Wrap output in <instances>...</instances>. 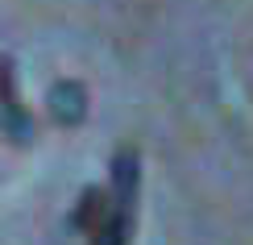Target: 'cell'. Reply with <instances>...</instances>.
<instances>
[{
	"mask_svg": "<svg viewBox=\"0 0 253 245\" xmlns=\"http://www.w3.org/2000/svg\"><path fill=\"white\" fill-rule=\"evenodd\" d=\"M0 129L13 142H29L34 137V121H29L25 104H21V92H17V62L13 58H0Z\"/></svg>",
	"mask_w": 253,
	"mask_h": 245,
	"instance_id": "obj_1",
	"label": "cell"
},
{
	"mask_svg": "<svg viewBox=\"0 0 253 245\" xmlns=\"http://www.w3.org/2000/svg\"><path fill=\"white\" fill-rule=\"evenodd\" d=\"M112 187H108V196H112V208H121V212H133L137 204V187H141V154L133 150V146H121L117 154H112Z\"/></svg>",
	"mask_w": 253,
	"mask_h": 245,
	"instance_id": "obj_2",
	"label": "cell"
},
{
	"mask_svg": "<svg viewBox=\"0 0 253 245\" xmlns=\"http://www.w3.org/2000/svg\"><path fill=\"white\" fill-rule=\"evenodd\" d=\"M46 108L54 116V125L75 129L83 116H87V88H83L79 79H58L54 88L46 92Z\"/></svg>",
	"mask_w": 253,
	"mask_h": 245,
	"instance_id": "obj_3",
	"label": "cell"
},
{
	"mask_svg": "<svg viewBox=\"0 0 253 245\" xmlns=\"http://www.w3.org/2000/svg\"><path fill=\"white\" fill-rule=\"evenodd\" d=\"M108 212H112V196H108V191L83 187V196H79V204H75V212H71L67 225L75 229V233H87V237H91V233L108 220Z\"/></svg>",
	"mask_w": 253,
	"mask_h": 245,
	"instance_id": "obj_4",
	"label": "cell"
},
{
	"mask_svg": "<svg viewBox=\"0 0 253 245\" xmlns=\"http://www.w3.org/2000/svg\"><path fill=\"white\" fill-rule=\"evenodd\" d=\"M129 233H133V212L112 208L108 220L91 233V245H129Z\"/></svg>",
	"mask_w": 253,
	"mask_h": 245,
	"instance_id": "obj_5",
	"label": "cell"
}]
</instances>
